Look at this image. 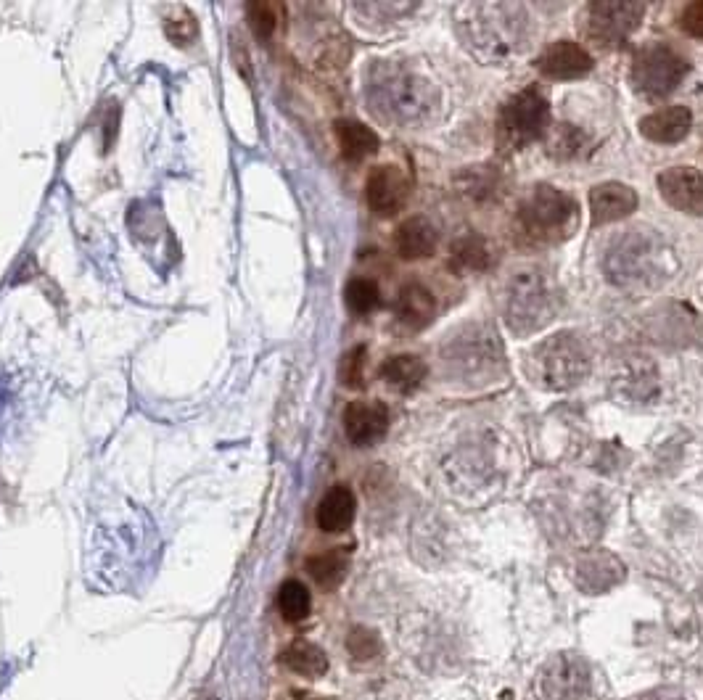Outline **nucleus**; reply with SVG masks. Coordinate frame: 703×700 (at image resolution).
<instances>
[{
    "label": "nucleus",
    "mask_w": 703,
    "mask_h": 700,
    "mask_svg": "<svg viewBox=\"0 0 703 700\" xmlns=\"http://www.w3.org/2000/svg\"><path fill=\"white\" fill-rule=\"evenodd\" d=\"M497 183H500V177H497V172L492 170L489 172L487 167H481V170H468L466 175L460 177L458 188L463 193H466L468 199H489L492 193H495Z\"/></svg>",
    "instance_id": "nucleus-33"
},
{
    "label": "nucleus",
    "mask_w": 703,
    "mask_h": 700,
    "mask_svg": "<svg viewBox=\"0 0 703 700\" xmlns=\"http://www.w3.org/2000/svg\"><path fill=\"white\" fill-rule=\"evenodd\" d=\"M582 146H585V135L579 133L577 127L558 125L553 127V135H550L548 154L553 156V159L569 162V159H577Z\"/></svg>",
    "instance_id": "nucleus-31"
},
{
    "label": "nucleus",
    "mask_w": 703,
    "mask_h": 700,
    "mask_svg": "<svg viewBox=\"0 0 703 700\" xmlns=\"http://www.w3.org/2000/svg\"><path fill=\"white\" fill-rule=\"evenodd\" d=\"M680 30L685 35L703 40V0L685 6V11L680 14Z\"/></svg>",
    "instance_id": "nucleus-36"
},
{
    "label": "nucleus",
    "mask_w": 703,
    "mask_h": 700,
    "mask_svg": "<svg viewBox=\"0 0 703 700\" xmlns=\"http://www.w3.org/2000/svg\"><path fill=\"white\" fill-rule=\"evenodd\" d=\"M563 294L553 275L540 267H524L508 278L503 291V317L518 339L545 331L561 312Z\"/></svg>",
    "instance_id": "nucleus-5"
},
{
    "label": "nucleus",
    "mask_w": 703,
    "mask_h": 700,
    "mask_svg": "<svg viewBox=\"0 0 703 700\" xmlns=\"http://www.w3.org/2000/svg\"><path fill=\"white\" fill-rule=\"evenodd\" d=\"M550 127V101L545 90L529 85L511 96L497 114L495 140L500 154H518L521 148L532 146Z\"/></svg>",
    "instance_id": "nucleus-8"
},
{
    "label": "nucleus",
    "mask_w": 703,
    "mask_h": 700,
    "mask_svg": "<svg viewBox=\"0 0 703 700\" xmlns=\"http://www.w3.org/2000/svg\"><path fill=\"white\" fill-rule=\"evenodd\" d=\"M577 587L587 595H600V592L614 590L624 579V563L608 550H592L582 555L574 568Z\"/></svg>",
    "instance_id": "nucleus-16"
},
{
    "label": "nucleus",
    "mask_w": 703,
    "mask_h": 700,
    "mask_svg": "<svg viewBox=\"0 0 703 700\" xmlns=\"http://www.w3.org/2000/svg\"><path fill=\"white\" fill-rule=\"evenodd\" d=\"M355 494L349 492L347 487H333L328 489L326 497L318 505V526L328 534H339V531L349 529L355 521Z\"/></svg>",
    "instance_id": "nucleus-25"
},
{
    "label": "nucleus",
    "mask_w": 703,
    "mask_h": 700,
    "mask_svg": "<svg viewBox=\"0 0 703 700\" xmlns=\"http://www.w3.org/2000/svg\"><path fill=\"white\" fill-rule=\"evenodd\" d=\"M344 299H347V307L355 315H370L381 304V291H378L376 280L355 278L347 283Z\"/></svg>",
    "instance_id": "nucleus-29"
},
{
    "label": "nucleus",
    "mask_w": 703,
    "mask_h": 700,
    "mask_svg": "<svg viewBox=\"0 0 703 700\" xmlns=\"http://www.w3.org/2000/svg\"><path fill=\"white\" fill-rule=\"evenodd\" d=\"M688 74V61L669 45L651 43L640 48L629 69V82L637 96L645 101H664L680 88Z\"/></svg>",
    "instance_id": "nucleus-9"
},
{
    "label": "nucleus",
    "mask_w": 703,
    "mask_h": 700,
    "mask_svg": "<svg viewBox=\"0 0 703 700\" xmlns=\"http://www.w3.org/2000/svg\"><path fill=\"white\" fill-rule=\"evenodd\" d=\"M344 431L355 447H373L389 431V410L381 402H352L344 410Z\"/></svg>",
    "instance_id": "nucleus-17"
},
{
    "label": "nucleus",
    "mask_w": 703,
    "mask_h": 700,
    "mask_svg": "<svg viewBox=\"0 0 703 700\" xmlns=\"http://www.w3.org/2000/svg\"><path fill=\"white\" fill-rule=\"evenodd\" d=\"M347 568L349 560L341 550H328V553H320L307 560V571H310L315 584H320L323 590L339 587L344 582V576H347Z\"/></svg>",
    "instance_id": "nucleus-27"
},
{
    "label": "nucleus",
    "mask_w": 703,
    "mask_h": 700,
    "mask_svg": "<svg viewBox=\"0 0 703 700\" xmlns=\"http://www.w3.org/2000/svg\"><path fill=\"white\" fill-rule=\"evenodd\" d=\"M429 376V365L415 354H394L381 365V378L400 394H413Z\"/></svg>",
    "instance_id": "nucleus-24"
},
{
    "label": "nucleus",
    "mask_w": 703,
    "mask_h": 700,
    "mask_svg": "<svg viewBox=\"0 0 703 700\" xmlns=\"http://www.w3.org/2000/svg\"><path fill=\"white\" fill-rule=\"evenodd\" d=\"M365 98L370 111L389 125H421L434 117L439 88L402 61H376L365 74Z\"/></svg>",
    "instance_id": "nucleus-2"
},
{
    "label": "nucleus",
    "mask_w": 703,
    "mask_h": 700,
    "mask_svg": "<svg viewBox=\"0 0 703 700\" xmlns=\"http://www.w3.org/2000/svg\"><path fill=\"white\" fill-rule=\"evenodd\" d=\"M534 67H537V72H540L542 77H548V80L571 82L590 74L592 67H595V59H592L590 53L579 43L561 40V43L548 45V48L537 56Z\"/></svg>",
    "instance_id": "nucleus-15"
},
{
    "label": "nucleus",
    "mask_w": 703,
    "mask_h": 700,
    "mask_svg": "<svg viewBox=\"0 0 703 700\" xmlns=\"http://www.w3.org/2000/svg\"><path fill=\"white\" fill-rule=\"evenodd\" d=\"M637 209V193L627 183H600L590 191V214L592 225L603 228L608 222H619Z\"/></svg>",
    "instance_id": "nucleus-18"
},
{
    "label": "nucleus",
    "mask_w": 703,
    "mask_h": 700,
    "mask_svg": "<svg viewBox=\"0 0 703 700\" xmlns=\"http://www.w3.org/2000/svg\"><path fill=\"white\" fill-rule=\"evenodd\" d=\"M442 365L452 381L466 386L492 384L505 370L503 344L497 339L495 328L484 323H468L466 328L455 331L452 339L444 341Z\"/></svg>",
    "instance_id": "nucleus-7"
},
{
    "label": "nucleus",
    "mask_w": 703,
    "mask_h": 700,
    "mask_svg": "<svg viewBox=\"0 0 703 700\" xmlns=\"http://www.w3.org/2000/svg\"><path fill=\"white\" fill-rule=\"evenodd\" d=\"M590 690V664L579 653L555 656L540 674V693L545 700H587Z\"/></svg>",
    "instance_id": "nucleus-11"
},
{
    "label": "nucleus",
    "mask_w": 703,
    "mask_h": 700,
    "mask_svg": "<svg viewBox=\"0 0 703 700\" xmlns=\"http://www.w3.org/2000/svg\"><path fill=\"white\" fill-rule=\"evenodd\" d=\"M439 246V233L434 228V222L429 217H407L402 222L397 233H394V249L407 262H415V259H426L431 257Z\"/></svg>",
    "instance_id": "nucleus-21"
},
{
    "label": "nucleus",
    "mask_w": 703,
    "mask_h": 700,
    "mask_svg": "<svg viewBox=\"0 0 703 700\" xmlns=\"http://www.w3.org/2000/svg\"><path fill=\"white\" fill-rule=\"evenodd\" d=\"M365 347H355L341 360V384L349 389H363L365 384Z\"/></svg>",
    "instance_id": "nucleus-35"
},
{
    "label": "nucleus",
    "mask_w": 703,
    "mask_h": 700,
    "mask_svg": "<svg viewBox=\"0 0 703 700\" xmlns=\"http://www.w3.org/2000/svg\"><path fill=\"white\" fill-rule=\"evenodd\" d=\"M677 259L659 233L648 228L624 230L603 249L600 270L619 291H656L674 275Z\"/></svg>",
    "instance_id": "nucleus-3"
},
{
    "label": "nucleus",
    "mask_w": 703,
    "mask_h": 700,
    "mask_svg": "<svg viewBox=\"0 0 703 700\" xmlns=\"http://www.w3.org/2000/svg\"><path fill=\"white\" fill-rule=\"evenodd\" d=\"M516 236L529 246H558L579 228V204L566 191L548 183L532 185L518 199L513 214Z\"/></svg>",
    "instance_id": "nucleus-4"
},
{
    "label": "nucleus",
    "mask_w": 703,
    "mask_h": 700,
    "mask_svg": "<svg viewBox=\"0 0 703 700\" xmlns=\"http://www.w3.org/2000/svg\"><path fill=\"white\" fill-rule=\"evenodd\" d=\"M611 394L622 405H648L659 397V370L651 360H629L611 378Z\"/></svg>",
    "instance_id": "nucleus-13"
},
{
    "label": "nucleus",
    "mask_w": 703,
    "mask_h": 700,
    "mask_svg": "<svg viewBox=\"0 0 703 700\" xmlns=\"http://www.w3.org/2000/svg\"><path fill=\"white\" fill-rule=\"evenodd\" d=\"M661 199L682 214L703 217V172L696 167H669L656 177Z\"/></svg>",
    "instance_id": "nucleus-12"
},
{
    "label": "nucleus",
    "mask_w": 703,
    "mask_h": 700,
    "mask_svg": "<svg viewBox=\"0 0 703 700\" xmlns=\"http://www.w3.org/2000/svg\"><path fill=\"white\" fill-rule=\"evenodd\" d=\"M690 127H693V114L688 106H666L640 119V135L661 146H674L682 138H688Z\"/></svg>",
    "instance_id": "nucleus-20"
},
{
    "label": "nucleus",
    "mask_w": 703,
    "mask_h": 700,
    "mask_svg": "<svg viewBox=\"0 0 703 700\" xmlns=\"http://www.w3.org/2000/svg\"><path fill=\"white\" fill-rule=\"evenodd\" d=\"M281 661L286 669H291L294 674H299V677H307V679H318L328 671L326 653H323L318 645H312V642H307V640L291 642L289 648L283 650Z\"/></svg>",
    "instance_id": "nucleus-26"
},
{
    "label": "nucleus",
    "mask_w": 703,
    "mask_h": 700,
    "mask_svg": "<svg viewBox=\"0 0 703 700\" xmlns=\"http://www.w3.org/2000/svg\"><path fill=\"white\" fill-rule=\"evenodd\" d=\"M365 199L378 217H394L410 199V180L400 167L392 164L376 167L365 185Z\"/></svg>",
    "instance_id": "nucleus-14"
},
{
    "label": "nucleus",
    "mask_w": 703,
    "mask_h": 700,
    "mask_svg": "<svg viewBox=\"0 0 703 700\" xmlns=\"http://www.w3.org/2000/svg\"><path fill=\"white\" fill-rule=\"evenodd\" d=\"M645 6L632 0H600L585 8V35L600 48H619L643 24Z\"/></svg>",
    "instance_id": "nucleus-10"
},
{
    "label": "nucleus",
    "mask_w": 703,
    "mask_h": 700,
    "mask_svg": "<svg viewBox=\"0 0 703 700\" xmlns=\"http://www.w3.org/2000/svg\"><path fill=\"white\" fill-rule=\"evenodd\" d=\"M347 650L355 661H363L365 664V661H373V658L381 656L384 645H381V637L373 629L355 627L347 637Z\"/></svg>",
    "instance_id": "nucleus-32"
},
{
    "label": "nucleus",
    "mask_w": 703,
    "mask_h": 700,
    "mask_svg": "<svg viewBox=\"0 0 703 700\" xmlns=\"http://www.w3.org/2000/svg\"><path fill=\"white\" fill-rule=\"evenodd\" d=\"M278 3H267V0H257L249 6V24H252L254 35L267 43L275 32V24H278Z\"/></svg>",
    "instance_id": "nucleus-34"
},
{
    "label": "nucleus",
    "mask_w": 703,
    "mask_h": 700,
    "mask_svg": "<svg viewBox=\"0 0 703 700\" xmlns=\"http://www.w3.org/2000/svg\"><path fill=\"white\" fill-rule=\"evenodd\" d=\"M492 262H495V246L481 233H463V236H458L452 241L450 254H447V267L455 275L487 273Z\"/></svg>",
    "instance_id": "nucleus-19"
},
{
    "label": "nucleus",
    "mask_w": 703,
    "mask_h": 700,
    "mask_svg": "<svg viewBox=\"0 0 703 700\" xmlns=\"http://www.w3.org/2000/svg\"><path fill=\"white\" fill-rule=\"evenodd\" d=\"M635 700H682L680 695H672V693H651V695H643V698H635Z\"/></svg>",
    "instance_id": "nucleus-37"
},
{
    "label": "nucleus",
    "mask_w": 703,
    "mask_h": 700,
    "mask_svg": "<svg viewBox=\"0 0 703 700\" xmlns=\"http://www.w3.org/2000/svg\"><path fill=\"white\" fill-rule=\"evenodd\" d=\"M455 32L481 64H505L529 48L532 22L518 3H460L455 8Z\"/></svg>",
    "instance_id": "nucleus-1"
},
{
    "label": "nucleus",
    "mask_w": 703,
    "mask_h": 700,
    "mask_svg": "<svg viewBox=\"0 0 703 700\" xmlns=\"http://www.w3.org/2000/svg\"><path fill=\"white\" fill-rule=\"evenodd\" d=\"M164 32H167L172 43L185 48V45H191L199 37V24H196V19H193L188 8L175 6L170 8V16H164Z\"/></svg>",
    "instance_id": "nucleus-30"
},
{
    "label": "nucleus",
    "mask_w": 703,
    "mask_h": 700,
    "mask_svg": "<svg viewBox=\"0 0 703 700\" xmlns=\"http://www.w3.org/2000/svg\"><path fill=\"white\" fill-rule=\"evenodd\" d=\"M394 312H397V320L405 325L407 331H423L437 315V299L421 283H407L397 296Z\"/></svg>",
    "instance_id": "nucleus-22"
},
{
    "label": "nucleus",
    "mask_w": 703,
    "mask_h": 700,
    "mask_svg": "<svg viewBox=\"0 0 703 700\" xmlns=\"http://www.w3.org/2000/svg\"><path fill=\"white\" fill-rule=\"evenodd\" d=\"M333 133L339 140V151L347 162H363L368 156H373L381 146L378 135L370 130L368 125L357 122V119H339L333 125Z\"/></svg>",
    "instance_id": "nucleus-23"
},
{
    "label": "nucleus",
    "mask_w": 703,
    "mask_h": 700,
    "mask_svg": "<svg viewBox=\"0 0 703 700\" xmlns=\"http://www.w3.org/2000/svg\"><path fill=\"white\" fill-rule=\"evenodd\" d=\"M590 365V347L574 331L550 333L524 357L526 378L545 391L577 389L590 376Z\"/></svg>",
    "instance_id": "nucleus-6"
},
{
    "label": "nucleus",
    "mask_w": 703,
    "mask_h": 700,
    "mask_svg": "<svg viewBox=\"0 0 703 700\" xmlns=\"http://www.w3.org/2000/svg\"><path fill=\"white\" fill-rule=\"evenodd\" d=\"M278 608H281L283 619L286 621H304L310 616L312 608V597L310 590L304 587L302 582L296 579H289V582L281 584V592H278Z\"/></svg>",
    "instance_id": "nucleus-28"
}]
</instances>
